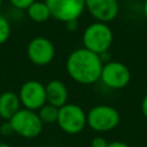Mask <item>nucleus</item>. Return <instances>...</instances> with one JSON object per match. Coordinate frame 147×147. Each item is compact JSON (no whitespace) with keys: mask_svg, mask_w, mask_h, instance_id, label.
<instances>
[{"mask_svg":"<svg viewBox=\"0 0 147 147\" xmlns=\"http://www.w3.org/2000/svg\"><path fill=\"white\" fill-rule=\"evenodd\" d=\"M102 67V57L84 47L74 49L65 61L67 74L74 82L82 85L99 82Z\"/></svg>","mask_w":147,"mask_h":147,"instance_id":"1","label":"nucleus"},{"mask_svg":"<svg viewBox=\"0 0 147 147\" xmlns=\"http://www.w3.org/2000/svg\"><path fill=\"white\" fill-rule=\"evenodd\" d=\"M83 47L102 56L106 54L114 41V33L107 23L93 22L88 24L82 34Z\"/></svg>","mask_w":147,"mask_h":147,"instance_id":"2","label":"nucleus"},{"mask_svg":"<svg viewBox=\"0 0 147 147\" xmlns=\"http://www.w3.org/2000/svg\"><path fill=\"white\" fill-rule=\"evenodd\" d=\"M119 111L109 105H96L86 113V124L95 132H108L118 126Z\"/></svg>","mask_w":147,"mask_h":147,"instance_id":"3","label":"nucleus"},{"mask_svg":"<svg viewBox=\"0 0 147 147\" xmlns=\"http://www.w3.org/2000/svg\"><path fill=\"white\" fill-rule=\"evenodd\" d=\"M56 124L67 134H78L86 126V111L76 103H65L59 108Z\"/></svg>","mask_w":147,"mask_h":147,"instance_id":"4","label":"nucleus"},{"mask_svg":"<svg viewBox=\"0 0 147 147\" xmlns=\"http://www.w3.org/2000/svg\"><path fill=\"white\" fill-rule=\"evenodd\" d=\"M9 122L14 129V132L25 139L37 138L41 133L44 126L38 113L25 108H21L9 119Z\"/></svg>","mask_w":147,"mask_h":147,"instance_id":"5","label":"nucleus"},{"mask_svg":"<svg viewBox=\"0 0 147 147\" xmlns=\"http://www.w3.org/2000/svg\"><path fill=\"white\" fill-rule=\"evenodd\" d=\"M51 16L63 23L78 21L85 11V0H45Z\"/></svg>","mask_w":147,"mask_h":147,"instance_id":"6","label":"nucleus"},{"mask_svg":"<svg viewBox=\"0 0 147 147\" xmlns=\"http://www.w3.org/2000/svg\"><path fill=\"white\" fill-rule=\"evenodd\" d=\"M100 80L105 86L111 90H122L131 80V71L119 61H109L103 64Z\"/></svg>","mask_w":147,"mask_h":147,"instance_id":"7","label":"nucleus"},{"mask_svg":"<svg viewBox=\"0 0 147 147\" xmlns=\"http://www.w3.org/2000/svg\"><path fill=\"white\" fill-rule=\"evenodd\" d=\"M18 98L22 108L38 111L46 102L45 85L36 79L26 80L22 84L18 91Z\"/></svg>","mask_w":147,"mask_h":147,"instance_id":"8","label":"nucleus"},{"mask_svg":"<svg viewBox=\"0 0 147 147\" xmlns=\"http://www.w3.org/2000/svg\"><path fill=\"white\" fill-rule=\"evenodd\" d=\"M26 55L31 63L38 67L49 64L55 56V46L46 37H34L26 46Z\"/></svg>","mask_w":147,"mask_h":147,"instance_id":"9","label":"nucleus"},{"mask_svg":"<svg viewBox=\"0 0 147 147\" xmlns=\"http://www.w3.org/2000/svg\"><path fill=\"white\" fill-rule=\"evenodd\" d=\"M85 10L96 22L108 24L117 17L119 5L117 0H85Z\"/></svg>","mask_w":147,"mask_h":147,"instance_id":"10","label":"nucleus"},{"mask_svg":"<svg viewBox=\"0 0 147 147\" xmlns=\"http://www.w3.org/2000/svg\"><path fill=\"white\" fill-rule=\"evenodd\" d=\"M46 91V102L61 108L65 103H68L69 92L67 85L60 79H52L45 85Z\"/></svg>","mask_w":147,"mask_h":147,"instance_id":"11","label":"nucleus"},{"mask_svg":"<svg viewBox=\"0 0 147 147\" xmlns=\"http://www.w3.org/2000/svg\"><path fill=\"white\" fill-rule=\"evenodd\" d=\"M22 108L18 94L13 91H5L0 94V118L9 121Z\"/></svg>","mask_w":147,"mask_h":147,"instance_id":"12","label":"nucleus"},{"mask_svg":"<svg viewBox=\"0 0 147 147\" xmlns=\"http://www.w3.org/2000/svg\"><path fill=\"white\" fill-rule=\"evenodd\" d=\"M26 14L29 18L34 23H45L47 22L52 16L48 6L45 1H38L36 0L28 9Z\"/></svg>","mask_w":147,"mask_h":147,"instance_id":"13","label":"nucleus"},{"mask_svg":"<svg viewBox=\"0 0 147 147\" xmlns=\"http://www.w3.org/2000/svg\"><path fill=\"white\" fill-rule=\"evenodd\" d=\"M37 113H38V116H39L40 121L42 122V124H54L57 121L59 108H56L49 103H45Z\"/></svg>","mask_w":147,"mask_h":147,"instance_id":"14","label":"nucleus"},{"mask_svg":"<svg viewBox=\"0 0 147 147\" xmlns=\"http://www.w3.org/2000/svg\"><path fill=\"white\" fill-rule=\"evenodd\" d=\"M11 33V26L9 21L0 14V45H3L5 42H7V40L9 39Z\"/></svg>","mask_w":147,"mask_h":147,"instance_id":"15","label":"nucleus"},{"mask_svg":"<svg viewBox=\"0 0 147 147\" xmlns=\"http://www.w3.org/2000/svg\"><path fill=\"white\" fill-rule=\"evenodd\" d=\"M34 1L36 0H9V2L11 3L13 7H15L16 9H21V10H23V9L26 10Z\"/></svg>","mask_w":147,"mask_h":147,"instance_id":"16","label":"nucleus"},{"mask_svg":"<svg viewBox=\"0 0 147 147\" xmlns=\"http://www.w3.org/2000/svg\"><path fill=\"white\" fill-rule=\"evenodd\" d=\"M0 133H1V137L5 136V137H8V136H11L14 134V129L10 124L9 121H3L1 124H0Z\"/></svg>","mask_w":147,"mask_h":147,"instance_id":"17","label":"nucleus"},{"mask_svg":"<svg viewBox=\"0 0 147 147\" xmlns=\"http://www.w3.org/2000/svg\"><path fill=\"white\" fill-rule=\"evenodd\" d=\"M108 141L101 136H96L91 140V147H107Z\"/></svg>","mask_w":147,"mask_h":147,"instance_id":"18","label":"nucleus"},{"mask_svg":"<svg viewBox=\"0 0 147 147\" xmlns=\"http://www.w3.org/2000/svg\"><path fill=\"white\" fill-rule=\"evenodd\" d=\"M141 113L144 115V117L147 119V93L144 95L142 100H141Z\"/></svg>","mask_w":147,"mask_h":147,"instance_id":"19","label":"nucleus"},{"mask_svg":"<svg viewBox=\"0 0 147 147\" xmlns=\"http://www.w3.org/2000/svg\"><path fill=\"white\" fill-rule=\"evenodd\" d=\"M65 25H67V29H68L69 31H71V32L76 31V30L78 29V22H77V21L68 22V23H65Z\"/></svg>","mask_w":147,"mask_h":147,"instance_id":"20","label":"nucleus"},{"mask_svg":"<svg viewBox=\"0 0 147 147\" xmlns=\"http://www.w3.org/2000/svg\"><path fill=\"white\" fill-rule=\"evenodd\" d=\"M107 147H130V146L123 141H111V142H108Z\"/></svg>","mask_w":147,"mask_h":147,"instance_id":"21","label":"nucleus"},{"mask_svg":"<svg viewBox=\"0 0 147 147\" xmlns=\"http://www.w3.org/2000/svg\"><path fill=\"white\" fill-rule=\"evenodd\" d=\"M142 13H144L145 18L147 20V0H145V2H144V5H142Z\"/></svg>","mask_w":147,"mask_h":147,"instance_id":"22","label":"nucleus"},{"mask_svg":"<svg viewBox=\"0 0 147 147\" xmlns=\"http://www.w3.org/2000/svg\"><path fill=\"white\" fill-rule=\"evenodd\" d=\"M0 147H11L9 144H6V142H1L0 141Z\"/></svg>","mask_w":147,"mask_h":147,"instance_id":"23","label":"nucleus"},{"mask_svg":"<svg viewBox=\"0 0 147 147\" xmlns=\"http://www.w3.org/2000/svg\"><path fill=\"white\" fill-rule=\"evenodd\" d=\"M2 7V0H0V8Z\"/></svg>","mask_w":147,"mask_h":147,"instance_id":"24","label":"nucleus"},{"mask_svg":"<svg viewBox=\"0 0 147 147\" xmlns=\"http://www.w3.org/2000/svg\"><path fill=\"white\" fill-rule=\"evenodd\" d=\"M0 138H1V133H0Z\"/></svg>","mask_w":147,"mask_h":147,"instance_id":"25","label":"nucleus"}]
</instances>
